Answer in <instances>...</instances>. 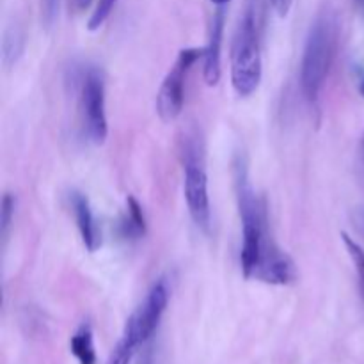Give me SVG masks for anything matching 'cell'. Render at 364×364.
Returning a JSON list of instances; mask_svg holds the SVG:
<instances>
[{
  "instance_id": "obj_19",
  "label": "cell",
  "mask_w": 364,
  "mask_h": 364,
  "mask_svg": "<svg viewBox=\"0 0 364 364\" xmlns=\"http://www.w3.org/2000/svg\"><path fill=\"white\" fill-rule=\"evenodd\" d=\"M291 2H294V0H270L274 11H276L281 18L288 16V13H290L291 9Z\"/></svg>"
},
{
  "instance_id": "obj_22",
  "label": "cell",
  "mask_w": 364,
  "mask_h": 364,
  "mask_svg": "<svg viewBox=\"0 0 364 364\" xmlns=\"http://www.w3.org/2000/svg\"><path fill=\"white\" fill-rule=\"evenodd\" d=\"M358 223H359V226H361V230H363V233H364V208H361L358 212Z\"/></svg>"
},
{
  "instance_id": "obj_23",
  "label": "cell",
  "mask_w": 364,
  "mask_h": 364,
  "mask_svg": "<svg viewBox=\"0 0 364 364\" xmlns=\"http://www.w3.org/2000/svg\"><path fill=\"white\" fill-rule=\"evenodd\" d=\"M354 4H355V7L359 9V13L364 16V0H354Z\"/></svg>"
},
{
  "instance_id": "obj_6",
  "label": "cell",
  "mask_w": 364,
  "mask_h": 364,
  "mask_svg": "<svg viewBox=\"0 0 364 364\" xmlns=\"http://www.w3.org/2000/svg\"><path fill=\"white\" fill-rule=\"evenodd\" d=\"M203 59V48H185L178 53V59L164 78L156 92V114L164 123L178 119L185 103V80L191 68Z\"/></svg>"
},
{
  "instance_id": "obj_4",
  "label": "cell",
  "mask_w": 364,
  "mask_h": 364,
  "mask_svg": "<svg viewBox=\"0 0 364 364\" xmlns=\"http://www.w3.org/2000/svg\"><path fill=\"white\" fill-rule=\"evenodd\" d=\"M181 164H183V196L188 213L196 226L205 233L212 230V206L208 194L205 149L201 137L191 132L181 141Z\"/></svg>"
},
{
  "instance_id": "obj_20",
  "label": "cell",
  "mask_w": 364,
  "mask_h": 364,
  "mask_svg": "<svg viewBox=\"0 0 364 364\" xmlns=\"http://www.w3.org/2000/svg\"><path fill=\"white\" fill-rule=\"evenodd\" d=\"M71 4H73V7L78 11V13H82V11H85L89 6H91L92 0H71Z\"/></svg>"
},
{
  "instance_id": "obj_2",
  "label": "cell",
  "mask_w": 364,
  "mask_h": 364,
  "mask_svg": "<svg viewBox=\"0 0 364 364\" xmlns=\"http://www.w3.org/2000/svg\"><path fill=\"white\" fill-rule=\"evenodd\" d=\"M336 14L331 7H323L318 11L306 36L301 73H299L302 96L309 105L318 103L323 85L329 77L334 52H336Z\"/></svg>"
},
{
  "instance_id": "obj_12",
  "label": "cell",
  "mask_w": 364,
  "mask_h": 364,
  "mask_svg": "<svg viewBox=\"0 0 364 364\" xmlns=\"http://www.w3.org/2000/svg\"><path fill=\"white\" fill-rule=\"evenodd\" d=\"M121 233L124 238H142L146 235V217L142 206L134 196L127 198V213L121 220Z\"/></svg>"
},
{
  "instance_id": "obj_7",
  "label": "cell",
  "mask_w": 364,
  "mask_h": 364,
  "mask_svg": "<svg viewBox=\"0 0 364 364\" xmlns=\"http://www.w3.org/2000/svg\"><path fill=\"white\" fill-rule=\"evenodd\" d=\"M169 283H167L166 277H160L151 284L142 304L127 320L123 333H127L139 347H142L155 334L156 327H159L160 320H162L164 313L169 306Z\"/></svg>"
},
{
  "instance_id": "obj_11",
  "label": "cell",
  "mask_w": 364,
  "mask_h": 364,
  "mask_svg": "<svg viewBox=\"0 0 364 364\" xmlns=\"http://www.w3.org/2000/svg\"><path fill=\"white\" fill-rule=\"evenodd\" d=\"M71 355L77 359L78 364H96L98 355L95 348V334L92 326L89 322H82L70 338Z\"/></svg>"
},
{
  "instance_id": "obj_24",
  "label": "cell",
  "mask_w": 364,
  "mask_h": 364,
  "mask_svg": "<svg viewBox=\"0 0 364 364\" xmlns=\"http://www.w3.org/2000/svg\"><path fill=\"white\" fill-rule=\"evenodd\" d=\"M210 2H213L215 6H219V7H223V6H226V4H230L231 0H210Z\"/></svg>"
},
{
  "instance_id": "obj_21",
  "label": "cell",
  "mask_w": 364,
  "mask_h": 364,
  "mask_svg": "<svg viewBox=\"0 0 364 364\" xmlns=\"http://www.w3.org/2000/svg\"><path fill=\"white\" fill-rule=\"evenodd\" d=\"M359 92L364 96V70L359 71Z\"/></svg>"
},
{
  "instance_id": "obj_1",
  "label": "cell",
  "mask_w": 364,
  "mask_h": 364,
  "mask_svg": "<svg viewBox=\"0 0 364 364\" xmlns=\"http://www.w3.org/2000/svg\"><path fill=\"white\" fill-rule=\"evenodd\" d=\"M233 185L242 223V274L245 279H255L263 255L276 247V244L269 233L267 203L252 187L251 176H249V162L244 153H238L233 160Z\"/></svg>"
},
{
  "instance_id": "obj_3",
  "label": "cell",
  "mask_w": 364,
  "mask_h": 364,
  "mask_svg": "<svg viewBox=\"0 0 364 364\" xmlns=\"http://www.w3.org/2000/svg\"><path fill=\"white\" fill-rule=\"evenodd\" d=\"M263 77L258 2L247 0L231 45V84L242 98L255 95Z\"/></svg>"
},
{
  "instance_id": "obj_9",
  "label": "cell",
  "mask_w": 364,
  "mask_h": 364,
  "mask_svg": "<svg viewBox=\"0 0 364 364\" xmlns=\"http://www.w3.org/2000/svg\"><path fill=\"white\" fill-rule=\"evenodd\" d=\"M255 279L267 284H276V287H287L297 279V269H295L294 259L287 252L281 251L279 247H274L262 258Z\"/></svg>"
},
{
  "instance_id": "obj_18",
  "label": "cell",
  "mask_w": 364,
  "mask_h": 364,
  "mask_svg": "<svg viewBox=\"0 0 364 364\" xmlns=\"http://www.w3.org/2000/svg\"><path fill=\"white\" fill-rule=\"evenodd\" d=\"M39 9H41V21L45 27H53V23L59 18L60 0H39Z\"/></svg>"
},
{
  "instance_id": "obj_25",
  "label": "cell",
  "mask_w": 364,
  "mask_h": 364,
  "mask_svg": "<svg viewBox=\"0 0 364 364\" xmlns=\"http://www.w3.org/2000/svg\"><path fill=\"white\" fill-rule=\"evenodd\" d=\"M363 148H364V139H363Z\"/></svg>"
},
{
  "instance_id": "obj_13",
  "label": "cell",
  "mask_w": 364,
  "mask_h": 364,
  "mask_svg": "<svg viewBox=\"0 0 364 364\" xmlns=\"http://www.w3.org/2000/svg\"><path fill=\"white\" fill-rule=\"evenodd\" d=\"M2 52L4 63L7 66L16 63L18 57L21 55V52H23V34L18 28H11L9 32H6L2 41Z\"/></svg>"
},
{
  "instance_id": "obj_16",
  "label": "cell",
  "mask_w": 364,
  "mask_h": 364,
  "mask_svg": "<svg viewBox=\"0 0 364 364\" xmlns=\"http://www.w3.org/2000/svg\"><path fill=\"white\" fill-rule=\"evenodd\" d=\"M14 213H16V198L6 192L2 198V205H0V235H2L4 244L7 242L11 226L14 223Z\"/></svg>"
},
{
  "instance_id": "obj_14",
  "label": "cell",
  "mask_w": 364,
  "mask_h": 364,
  "mask_svg": "<svg viewBox=\"0 0 364 364\" xmlns=\"http://www.w3.org/2000/svg\"><path fill=\"white\" fill-rule=\"evenodd\" d=\"M137 350H139V345L135 343L127 333H123V336L119 338L116 347H114L112 352H110L109 359H107V364H130Z\"/></svg>"
},
{
  "instance_id": "obj_17",
  "label": "cell",
  "mask_w": 364,
  "mask_h": 364,
  "mask_svg": "<svg viewBox=\"0 0 364 364\" xmlns=\"http://www.w3.org/2000/svg\"><path fill=\"white\" fill-rule=\"evenodd\" d=\"M116 4L117 0H98V4H96L95 11H92L91 18H89L87 21L89 31H98V28L109 20V16L112 14Z\"/></svg>"
},
{
  "instance_id": "obj_15",
  "label": "cell",
  "mask_w": 364,
  "mask_h": 364,
  "mask_svg": "<svg viewBox=\"0 0 364 364\" xmlns=\"http://www.w3.org/2000/svg\"><path fill=\"white\" fill-rule=\"evenodd\" d=\"M341 240H343L345 249H347L348 256H350L352 263H354L355 267V272H358L359 277V290H361L364 299V249L350 237V235L345 233V231L341 233Z\"/></svg>"
},
{
  "instance_id": "obj_10",
  "label": "cell",
  "mask_w": 364,
  "mask_h": 364,
  "mask_svg": "<svg viewBox=\"0 0 364 364\" xmlns=\"http://www.w3.org/2000/svg\"><path fill=\"white\" fill-rule=\"evenodd\" d=\"M71 210H73L75 223H77L78 233H80L82 244L89 252H96L102 245V231H100L98 220H96L92 206L87 196L82 192H71L70 194Z\"/></svg>"
},
{
  "instance_id": "obj_8",
  "label": "cell",
  "mask_w": 364,
  "mask_h": 364,
  "mask_svg": "<svg viewBox=\"0 0 364 364\" xmlns=\"http://www.w3.org/2000/svg\"><path fill=\"white\" fill-rule=\"evenodd\" d=\"M224 27H226V13L223 7L215 11L210 25L208 43L203 48V77L208 85H217L220 80V59H223V39H224Z\"/></svg>"
},
{
  "instance_id": "obj_5",
  "label": "cell",
  "mask_w": 364,
  "mask_h": 364,
  "mask_svg": "<svg viewBox=\"0 0 364 364\" xmlns=\"http://www.w3.org/2000/svg\"><path fill=\"white\" fill-rule=\"evenodd\" d=\"M80 112L89 141L103 144L109 135V123L105 112V78L98 68H87L82 73Z\"/></svg>"
}]
</instances>
